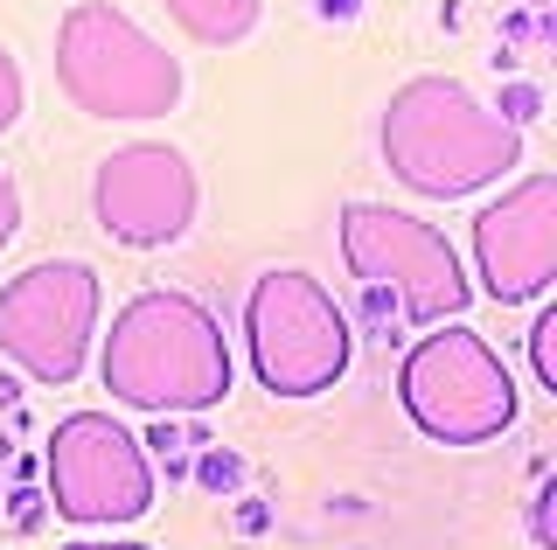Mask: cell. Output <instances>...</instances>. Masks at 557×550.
<instances>
[{
	"mask_svg": "<svg viewBox=\"0 0 557 550\" xmlns=\"http://www.w3.org/2000/svg\"><path fill=\"white\" fill-rule=\"evenodd\" d=\"M98 376L112 404L147 411V418H202L231 398V341L223 321L196 293H133L112 314V335L98 349Z\"/></svg>",
	"mask_w": 557,
	"mask_h": 550,
	"instance_id": "6da1fadb",
	"label": "cell"
},
{
	"mask_svg": "<svg viewBox=\"0 0 557 550\" xmlns=\"http://www.w3.org/2000/svg\"><path fill=\"white\" fill-rule=\"evenodd\" d=\"M383 167L425 202H460L522 167V133L481 105L460 77H411L391 91L376 126Z\"/></svg>",
	"mask_w": 557,
	"mask_h": 550,
	"instance_id": "7a4b0ae2",
	"label": "cell"
},
{
	"mask_svg": "<svg viewBox=\"0 0 557 550\" xmlns=\"http://www.w3.org/2000/svg\"><path fill=\"white\" fill-rule=\"evenodd\" d=\"M57 84L84 118H168L182 105V57H168L112 0H70L57 22Z\"/></svg>",
	"mask_w": 557,
	"mask_h": 550,
	"instance_id": "3957f363",
	"label": "cell"
},
{
	"mask_svg": "<svg viewBox=\"0 0 557 550\" xmlns=\"http://www.w3.org/2000/svg\"><path fill=\"white\" fill-rule=\"evenodd\" d=\"M342 265L348 279H362V293L391 300V314L411 328L460 321L474 300V279H467L453 237L411 210H391V202H348L342 210Z\"/></svg>",
	"mask_w": 557,
	"mask_h": 550,
	"instance_id": "277c9868",
	"label": "cell"
},
{
	"mask_svg": "<svg viewBox=\"0 0 557 550\" xmlns=\"http://www.w3.org/2000/svg\"><path fill=\"white\" fill-rule=\"evenodd\" d=\"M244 341H251L258 384L286 404H307L321 390H335L348 376V355H356L342 300L300 265H272L251 279V293H244Z\"/></svg>",
	"mask_w": 557,
	"mask_h": 550,
	"instance_id": "5b68a950",
	"label": "cell"
},
{
	"mask_svg": "<svg viewBox=\"0 0 557 550\" xmlns=\"http://www.w3.org/2000/svg\"><path fill=\"white\" fill-rule=\"evenodd\" d=\"M397 404L440 446H487L516 425V376L474 328L440 321L397 363Z\"/></svg>",
	"mask_w": 557,
	"mask_h": 550,
	"instance_id": "8992f818",
	"label": "cell"
},
{
	"mask_svg": "<svg viewBox=\"0 0 557 550\" xmlns=\"http://www.w3.org/2000/svg\"><path fill=\"white\" fill-rule=\"evenodd\" d=\"M98 272L84 258H42L0 286V355L35 384H77L98 341Z\"/></svg>",
	"mask_w": 557,
	"mask_h": 550,
	"instance_id": "52a82bcc",
	"label": "cell"
},
{
	"mask_svg": "<svg viewBox=\"0 0 557 550\" xmlns=\"http://www.w3.org/2000/svg\"><path fill=\"white\" fill-rule=\"evenodd\" d=\"M42 480H49V509L84 529L139 523L153 509V460L112 411H70L49 433Z\"/></svg>",
	"mask_w": 557,
	"mask_h": 550,
	"instance_id": "ba28073f",
	"label": "cell"
},
{
	"mask_svg": "<svg viewBox=\"0 0 557 550\" xmlns=\"http://www.w3.org/2000/svg\"><path fill=\"white\" fill-rule=\"evenodd\" d=\"M196 167H188L182 147L168 140H133L112 147L91 175V216L112 245L126 251H168L196 230Z\"/></svg>",
	"mask_w": 557,
	"mask_h": 550,
	"instance_id": "9c48e42d",
	"label": "cell"
},
{
	"mask_svg": "<svg viewBox=\"0 0 557 550\" xmlns=\"http://www.w3.org/2000/svg\"><path fill=\"white\" fill-rule=\"evenodd\" d=\"M474 279L495 307L544 300L557 279V175H522L474 216Z\"/></svg>",
	"mask_w": 557,
	"mask_h": 550,
	"instance_id": "30bf717a",
	"label": "cell"
},
{
	"mask_svg": "<svg viewBox=\"0 0 557 550\" xmlns=\"http://www.w3.org/2000/svg\"><path fill=\"white\" fill-rule=\"evenodd\" d=\"M161 8H168V22L202 49H237L265 22V0H161Z\"/></svg>",
	"mask_w": 557,
	"mask_h": 550,
	"instance_id": "8fae6325",
	"label": "cell"
},
{
	"mask_svg": "<svg viewBox=\"0 0 557 550\" xmlns=\"http://www.w3.org/2000/svg\"><path fill=\"white\" fill-rule=\"evenodd\" d=\"M530 370H536L544 390H557V307H544V314L530 321Z\"/></svg>",
	"mask_w": 557,
	"mask_h": 550,
	"instance_id": "7c38bea8",
	"label": "cell"
},
{
	"mask_svg": "<svg viewBox=\"0 0 557 550\" xmlns=\"http://www.w3.org/2000/svg\"><path fill=\"white\" fill-rule=\"evenodd\" d=\"M22 105H28V84H22V63L0 49V133L22 126Z\"/></svg>",
	"mask_w": 557,
	"mask_h": 550,
	"instance_id": "4fadbf2b",
	"label": "cell"
},
{
	"mask_svg": "<svg viewBox=\"0 0 557 550\" xmlns=\"http://www.w3.org/2000/svg\"><path fill=\"white\" fill-rule=\"evenodd\" d=\"M536 105H544V98H536V84H509V91H502V118H509V126L522 133V126H530V118H536Z\"/></svg>",
	"mask_w": 557,
	"mask_h": 550,
	"instance_id": "5bb4252c",
	"label": "cell"
},
{
	"mask_svg": "<svg viewBox=\"0 0 557 550\" xmlns=\"http://www.w3.org/2000/svg\"><path fill=\"white\" fill-rule=\"evenodd\" d=\"M14 230H22V188H14V175L0 167V251L14 245Z\"/></svg>",
	"mask_w": 557,
	"mask_h": 550,
	"instance_id": "9a60e30c",
	"label": "cell"
},
{
	"mask_svg": "<svg viewBox=\"0 0 557 550\" xmlns=\"http://www.w3.org/2000/svg\"><path fill=\"white\" fill-rule=\"evenodd\" d=\"M530 529H536V550H550V480L536 488V502H530Z\"/></svg>",
	"mask_w": 557,
	"mask_h": 550,
	"instance_id": "2e32d148",
	"label": "cell"
},
{
	"mask_svg": "<svg viewBox=\"0 0 557 550\" xmlns=\"http://www.w3.org/2000/svg\"><path fill=\"white\" fill-rule=\"evenodd\" d=\"M63 550H153V543H119V537H104V543H91V537H84V543H63Z\"/></svg>",
	"mask_w": 557,
	"mask_h": 550,
	"instance_id": "e0dca14e",
	"label": "cell"
}]
</instances>
